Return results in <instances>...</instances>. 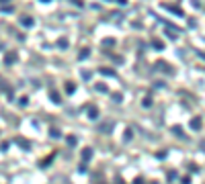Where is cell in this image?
I'll use <instances>...</instances> for the list:
<instances>
[{"label":"cell","instance_id":"7a4b0ae2","mask_svg":"<svg viewBox=\"0 0 205 184\" xmlns=\"http://www.w3.org/2000/svg\"><path fill=\"white\" fill-rule=\"evenodd\" d=\"M191 125H193L195 129H199V127H201V121H199V119H193V123H191Z\"/></svg>","mask_w":205,"mask_h":184},{"label":"cell","instance_id":"277c9868","mask_svg":"<svg viewBox=\"0 0 205 184\" xmlns=\"http://www.w3.org/2000/svg\"><path fill=\"white\" fill-rule=\"evenodd\" d=\"M96 117H99V113H96V111L92 108V111H90V119H96Z\"/></svg>","mask_w":205,"mask_h":184},{"label":"cell","instance_id":"6da1fadb","mask_svg":"<svg viewBox=\"0 0 205 184\" xmlns=\"http://www.w3.org/2000/svg\"><path fill=\"white\" fill-rule=\"evenodd\" d=\"M111 127H113V123H111V121H109V123H103V125H101V127H99V129H101V131H103V133H109V131H111Z\"/></svg>","mask_w":205,"mask_h":184},{"label":"cell","instance_id":"3957f363","mask_svg":"<svg viewBox=\"0 0 205 184\" xmlns=\"http://www.w3.org/2000/svg\"><path fill=\"white\" fill-rule=\"evenodd\" d=\"M6 61H8V63H10V61H14V55H12V53H8V55H6Z\"/></svg>","mask_w":205,"mask_h":184}]
</instances>
